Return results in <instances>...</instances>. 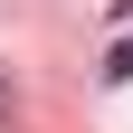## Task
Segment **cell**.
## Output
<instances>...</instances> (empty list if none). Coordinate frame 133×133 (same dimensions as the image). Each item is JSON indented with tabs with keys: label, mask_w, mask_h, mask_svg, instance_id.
Segmentation results:
<instances>
[{
	"label": "cell",
	"mask_w": 133,
	"mask_h": 133,
	"mask_svg": "<svg viewBox=\"0 0 133 133\" xmlns=\"http://www.w3.org/2000/svg\"><path fill=\"white\" fill-rule=\"evenodd\" d=\"M105 86H133V38H114V48H105Z\"/></svg>",
	"instance_id": "6da1fadb"
}]
</instances>
